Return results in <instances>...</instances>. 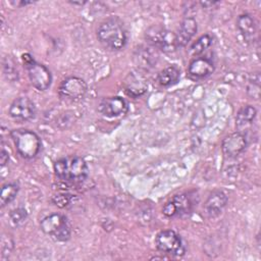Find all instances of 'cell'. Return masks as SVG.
<instances>
[{"label":"cell","instance_id":"ac0fdd59","mask_svg":"<svg viewBox=\"0 0 261 261\" xmlns=\"http://www.w3.org/2000/svg\"><path fill=\"white\" fill-rule=\"evenodd\" d=\"M256 114H257V110L254 106L252 105L243 106L239 110L236 117V127L238 129L237 132L243 133V130L249 128L252 125L256 117Z\"/></svg>","mask_w":261,"mask_h":261},{"label":"cell","instance_id":"ffe728a7","mask_svg":"<svg viewBox=\"0 0 261 261\" xmlns=\"http://www.w3.org/2000/svg\"><path fill=\"white\" fill-rule=\"evenodd\" d=\"M18 190H19V186L17 182H6L2 186L1 196H0V202H1L2 208L14 200V198L18 193Z\"/></svg>","mask_w":261,"mask_h":261},{"label":"cell","instance_id":"5bb4252c","mask_svg":"<svg viewBox=\"0 0 261 261\" xmlns=\"http://www.w3.org/2000/svg\"><path fill=\"white\" fill-rule=\"evenodd\" d=\"M228 198L223 191H213L204 203V211L209 218L218 217L226 207Z\"/></svg>","mask_w":261,"mask_h":261},{"label":"cell","instance_id":"8fae6325","mask_svg":"<svg viewBox=\"0 0 261 261\" xmlns=\"http://www.w3.org/2000/svg\"><path fill=\"white\" fill-rule=\"evenodd\" d=\"M247 145L246 135L240 132H234L222 140L221 150L225 157L237 158L246 150Z\"/></svg>","mask_w":261,"mask_h":261},{"label":"cell","instance_id":"2e32d148","mask_svg":"<svg viewBox=\"0 0 261 261\" xmlns=\"http://www.w3.org/2000/svg\"><path fill=\"white\" fill-rule=\"evenodd\" d=\"M237 27L242 34L243 38L252 43L256 40L257 37V22L255 18L249 13H243L239 15L237 19Z\"/></svg>","mask_w":261,"mask_h":261},{"label":"cell","instance_id":"52a82bcc","mask_svg":"<svg viewBox=\"0 0 261 261\" xmlns=\"http://www.w3.org/2000/svg\"><path fill=\"white\" fill-rule=\"evenodd\" d=\"M145 38L153 47L158 48L163 52H172L177 48L175 43V34L162 25L156 24L150 27L146 31Z\"/></svg>","mask_w":261,"mask_h":261},{"label":"cell","instance_id":"277c9868","mask_svg":"<svg viewBox=\"0 0 261 261\" xmlns=\"http://www.w3.org/2000/svg\"><path fill=\"white\" fill-rule=\"evenodd\" d=\"M40 227L45 234L55 242H66L71 236L68 219L60 213H52L45 216L40 222Z\"/></svg>","mask_w":261,"mask_h":261},{"label":"cell","instance_id":"3957f363","mask_svg":"<svg viewBox=\"0 0 261 261\" xmlns=\"http://www.w3.org/2000/svg\"><path fill=\"white\" fill-rule=\"evenodd\" d=\"M10 137L15 146L16 152L24 159L35 158L42 147L39 136L30 129L17 128L10 133Z\"/></svg>","mask_w":261,"mask_h":261},{"label":"cell","instance_id":"9a60e30c","mask_svg":"<svg viewBox=\"0 0 261 261\" xmlns=\"http://www.w3.org/2000/svg\"><path fill=\"white\" fill-rule=\"evenodd\" d=\"M198 25L194 17H186L180 22L177 33H175L176 47H185L197 33Z\"/></svg>","mask_w":261,"mask_h":261},{"label":"cell","instance_id":"7402d4cb","mask_svg":"<svg viewBox=\"0 0 261 261\" xmlns=\"http://www.w3.org/2000/svg\"><path fill=\"white\" fill-rule=\"evenodd\" d=\"M28 219V213L23 208H16L9 213V222L13 227L21 226Z\"/></svg>","mask_w":261,"mask_h":261},{"label":"cell","instance_id":"4fadbf2b","mask_svg":"<svg viewBox=\"0 0 261 261\" xmlns=\"http://www.w3.org/2000/svg\"><path fill=\"white\" fill-rule=\"evenodd\" d=\"M215 69L211 58L200 56L191 60L188 66V75L193 80H202L213 73Z\"/></svg>","mask_w":261,"mask_h":261},{"label":"cell","instance_id":"f1b7e54d","mask_svg":"<svg viewBox=\"0 0 261 261\" xmlns=\"http://www.w3.org/2000/svg\"><path fill=\"white\" fill-rule=\"evenodd\" d=\"M73 5H83V4H85L86 2H71Z\"/></svg>","mask_w":261,"mask_h":261},{"label":"cell","instance_id":"6da1fadb","mask_svg":"<svg viewBox=\"0 0 261 261\" xmlns=\"http://www.w3.org/2000/svg\"><path fill=\"white\" fill-rule=\"evenodd\" d=\"M98 41L112 51L121 50L127 42V32L123 22L116 16L102 21L97 29Z\"/></svg>","mask_w":261,"mask_h":261},{"label":"cell","instance_id":"603a6c76","mask_svg":"<svg viewBox=\"0 0 261 261\" xmlns=\"http://www.w3.org/2000/svg\"><path fill=\"white\" fill-rule=\"evenodd\" d=\"M248 95L255 100H258L260 97V75L258 72L254 73L248 83L247 86Z\"/></svg>","mask_w":261,"mask_h":261},{"label":"cell","instance_id":"484cf974","mask_svg":"<svg viewBox=\"0 0 261 261\" xmlns=\"http://www.w3.org/2000/svg\"><path fill=\"white\" fill-rule=\"evenodd\" d=\"M0 160H1V165L2 166L7 164L8 161H9V154L3 147L1 148V152H0Z\"/></svg>","mask_w":261,"mask_h":261},{"label":"cell","instance_id":"d4e9b609","mask_svg":"<svg viewBox=\"0 0 261 261\" xmlns=\"http://www.w3.org/2000/svg\"><path fill=\"white\" fill-rule=\"evenodd\" d=\"M74 199L73 195L70 194H57L55 196H53L52 198V203L60 208H65L69 205H71L72 201Z\"/></svg>","mask_w":261,"mask_h":261},{"label":"cell","instance_id":"cb8c5ba5","mask_svg":"<svg viewBox=\"0 0 261 261\" xmlns=\"http://www.w3.org/2000/svg\"><path fill=\"white\" fill-rule=\"evenodd\" d=\"M3 73L9 81H16L18 79L17 68L10 57H6L3 60Z\"/></svg>","mask_w":261,"mask_h":261},{"label":"cell","instance_id":"44dd1931","mask_svg":"<svg viewBox=\"0 0 261 261\" xmlns=\"http://www.w3.org/2000/svg\"><path fill=\"white\" fill-rule=\"evenodd\" d=\"M212 41H213V38H212L211 35H209V34L202 35L191 46V53L194 56L200 55L201 53H203L206 49H208L211 46Z\"/></svg>","mask_w":261,"mask_h":261},{"label":"cell","instance_id":"ba28073f","mask_svg":"<svg viewBox=\"0 0 261 261\" xmlns=\"http://www.w3.org/2000/svg\"><path fill=\"white\" fill-rule=\"evenodd\" d=\"M88 86L86 82L79 76H68L63 80L59 86V97L67 102H80L87 94Z\"/></svg>","mask_w":261,"mask_h":261},{"label":"cell","instance_id":"8992f818","mask_svg":"<svg viewBox=\"0 0 261 261\" xmlns=\"http://www.w3.org/2000/svg\"><path fill=\"white\" fill-rule=\"evenodd\" d=\"M155 245L158 251L169 256L180 257L186 253V248L180 236L172 229L159 231L155 238Z\"/></svg>","mask_w":261,"mask_h":261},{"label":"cell","instance_id":"e0dca14e","mask_svg":"<svg viewBox=\"0 0 261 261\" xmlns=\"http://www.w3.org/2000/svg\"><path fill=\"white\" fill-rule=\"evenodd\" d=\"M148 85L140 74L129 73L124 82V89L127 95L132 97H139L147 91Z\"/></svg>","mask_w":261,"mask_h":261},{"label":"cell","instance_id":"7c38bea8","mask_svg":"<svg viewBox=\"0 0 261 261\" xmlns=\"http://www.w3.org/2000/svg\"><path fill=\"white\" fill-rule=\"evenodd\" d=\"M128 110L126 100L120 96L103 98L98 104V111L106 117H117L123 115Z\"/></svg>","mask_w":261,"mask_h":261},{"label":"cell","instance_id":"5b68a950","mask_svg":"<svg viewBox=\"0 0 261 261\" xmlns=\"http://www.w3.org/2000/svg\"><path fill=\"white\" fill-rule=\"evenodd\" d=\"M21 58L31 84L39 91L47 90L52 83V74L50 70L44 64L35 61L29 53L22 54Z\"/></svg>","mask_w":261,"mask_h":261},{"label":"cell","instance_id":"30bf717a","mask_svg":"<svg viewBox=\"0 0 261 261\" xmlns=\"http://www.w3.org/2000/svg\"><path fill=\"white\" fill-rule=\"evenodd\" d=\"M10 117L17 122H25L33 119L36 115V106L28 97L16 98L9 106Z\"/></svg>","mask_w":261,"mask_h":261},{"label":"cell","instance_id":"7a4b0ae2","mask_svg":"<svg viewBox=\"0 0 261 261\" xmlns=\"http://www.w3.org/2000/svg\"><path fill=\"white\" fill-rule=\"evenodd\" d=\"M55 175L67 184H81L89 175V168L84 158L80 156H66L55 161Z\"/></svg>","mask_w":261,"mask_h":261},{"label":"cell","instance_id":"83f0119b","mask_svg":"<svg viewBox=\"0 0 261 261\" xmlns=\"http://www.w3.org/2000/svg\"><path fill=\"white\" fill-rule=\"evenodd\" d=\"M200 4H201L203 7H208V6H213V5L218 4V2H200Z\"/></svg>","mask_w":261,"mask_h":261},{"label":"cell","instance_id":"4316f807","mask_svg":"<svg viewBox=\"0 0 261 261\" xmlns=\"http://www.w3.org/2000/svg\"><path fill=\"white\" fill-rule=\"evenodd\" d=\"M33 2L32 1H20V2H13L14 5L16 6H25V5H29V4H32Z\"/></svg>","mask_w":261,"mask_h":261},{"label":"cell","instance_id":"d6986e66","mask_svg":"<svg viewBox=\"0 0 261 261\" xmlns=\"http://www.w3.org/2000/svg\"><path fill=\"white\" fill-rule=\"evenodd\" d=\"M180 76V70L175 65H168L167 67L163 68L157 75V83L161 87H170L177 83Z\"/></svg>","mask_w":261,"mask_h":261},{"label":"cell","instance_id":"9c48e42d","mask_svg":"<svg viewBox=\"0 0 261 261\" xmlns=\"http://www.w3.org/2000/svg\"><path fill=\"white\" fill-rule=\"evenodd\" d=\"M195 206L194 195L190 192L180 193L174 195L169 201H167L163 208L162 213L166 217H176L190 213Z\"/></svg>","mask_w":261,"mask_h":261}]
</instances>
